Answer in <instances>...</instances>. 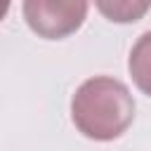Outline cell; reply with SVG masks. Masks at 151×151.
Wrapping results in <instances>:
<instances>
[{
	"mask_svg": "<svg viewBox=\"0 0 151 151\" xmlns=\"http://www.w3.org/2000/svg\"><path fill=\"white\" fill-rule=\"evenodd\" d=\"M76 130L94 142L118 139L134 120V99L125 83L111 76L87 78L71 99Z\"/></svg>",
	"mask_w": 151,
	"mask_h": 151,
	"instance_id": "cell-1",
	"label": "cell"
},
{
	"mask_svg": "<svg viewBox=\"0 0 151 151\" xmlns=\"http://www.w3.org/2000/svg\"><path fill=\"white\" fill-rule=\"evenodd\" d=\"M90 0H24L28 28L45 40L73 35L87 19Z\"/></svg>",
	"mask_w": 151,
	"mask_h": 151,
	"instance_id": "cell-2",
	"label": "cell"
},
{
	"mask_svg": "<svg viewBox=\"0 0 151 151\" xmlns=\"http://www.w3.org/2000/svg\"><path fill=\"white\" fill-rule=\"evenodd\" d=\"M127 71L139 92L151 97V31L137 38L127 57Z\"/></svg>",
	"mask_w": 151,
	"mask_h": 151,
	"instance_id": "cell-3",
	"label": "cell"
},
{
	"mask_svg": "<svg viewBox=\"0 0 151 151\" xmlns=\"http://www.w3.org/2000/svg\"><path fill=\"white\" fill-rule=\"evenodd\" d=\"M94 7L113 24H134L151 9V0H94Z\"/></svg>",
	"mask_w": 151,
	"mask_h": 151,
	"instance_id": "cell-4",
	"label": "cell"
},
{
	"mask_svg": "<svg viewBox=\"0 0 151 151\" xmlns=\"http://www.w3.org/2000/svg\"><path fill=\"white\" fill-rule=\"evenodd\" d=\"M9 5H12V0H0V21L7 17V12H9Z\"/></svg>",
	"mask_w": 151,
	"mask_h": 151,
	"instance_id": "cell-5",
	"label": "cell"
}]
</instances>
